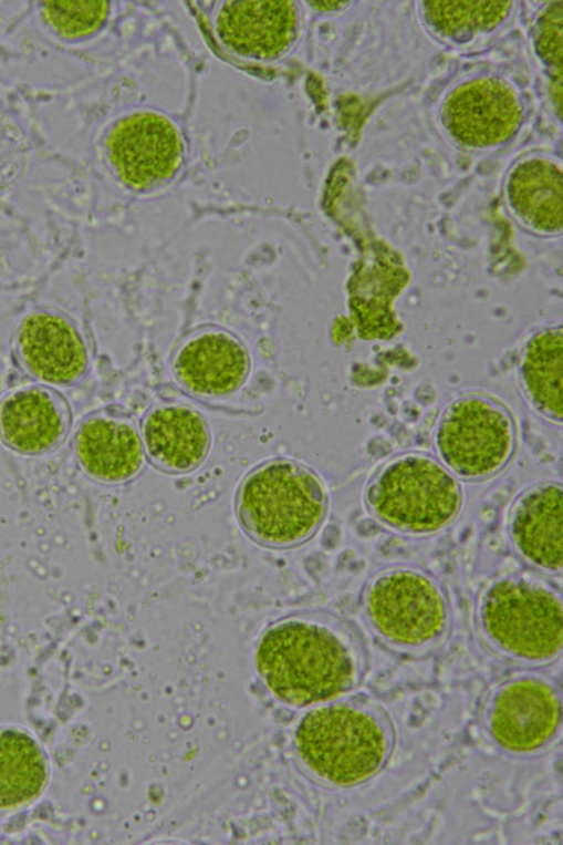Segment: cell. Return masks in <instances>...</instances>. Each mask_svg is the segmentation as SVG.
<instances>
[{"instance_id": "6da1fadb", "label": "cell", "mask_w": 563, "mask_h": 845, "mask_svg": "<svg viewBox=\"0 0 563 845\" xmlns=\"http://www.w3.org/2000/svg\"><path fill=\"white\" fill-rule=\"evenodd\" d=\"M257 668L282 701L304 705L335 697L359 682L365 656L352 629L289 621L269 629L256 655Z\"/></svg>"}, {"instance_id": "7a4b0ae2", "label": "cell", "mask_w": 563, "mask_h": 845, "mask_svg": "<svg viewBox=\"0 0 563 845\" xmlns=\"http://www.w3.org/2000/svg\"><path fill=\"white\" fill-rule=\"evenodd\" d=\"M563 610L557 590L528 571L500 574L480 592L478 622L487 642L515 661L555 658L563 643Z\"/></svg>"}, {"instance_id": "3957f363", "label": "cell", "mask_w": 563, "mask_h": 845, "mask_svg": "<svg viewBox=\"0 0 563 845\" xmlns=\"http://www.w3.org/2000/svg\"><path fill=\"white\" fill-rule=\"evenodd\" d=\"M295 743L301 759L319 777L350 786L383 766L392 732L376 707L340 703L310 711L298 727Z\"/></svg>"}, {"instance_id": "277c9868", "label": "cell", "mask_w": 563, "mask_h": 845, "mask_svg": "<svg viewBox=\"0 0 563 845\" xmlns=\"http://www.w3.org/2000/svg\"><path fill=\"white\" fill-rule=\"evenodd\" d=\"M365 501L384 526L409 536H428L458 516L462 492L456 476L424 453H404L384 463L369 481Z\"/></svg>"}, {"instance_id": "5b68a950", "label": "cell", "mask_w": 563, "mask_h": 845, "mask_svg": "<svg viewBox=\"0 0 563 845\" xmlns=\"http://www.w3.org/2000/svg\"><path fill=\"white\" fill-rule=\"evenodd\" d=\"M237 509L246 530L256 539L288 546L317 529L325 515L326 495L312 471L289 460H275L246 477Z\"/></svg>"}, {"instance_id": "8992f818", "label": "cell", "mask_w": 563, "mask_h": 845, "mask_svg": "<svg viewBox=\"0 0 563 845\" xmlns=\"http://www.w3.org/2000/svg\"><path fill=\"white\" fill-rule=\"evenodd\" d=\"M363 607L375 633L407 652H424L444 636L448 605L439 584L408 565L385 568L368 581Z\"/></svg>"}, {"instance_id": "52a82bcc", "label": "cell", "mask_w": 563, "mask_h": 845, "mask_svg": "<svg viewBox=\"0 0 563 845\" xmlns=\"http://www.w3.org/2000/svg\"><path fill=\"white\" fill-rule=\"evenodd\" d=\"M439 462L453 475L479 481L499 473L515 447L510 412L496 400L467 394L442 411L434 434Z\"/></svg>"}, {"instance_id": "ba28073f", "label": "cell", "mask_w": 563, "mask_h": 845, "mask_svg": "<svg viewBox=\"0 0 563 845\" xmlns=\"http://www.w3.org/2000/svg\"><path fill=\"white\" fill-rule=\"evenodd\" d=\"M12 352L21 370L52 388L80 381L90 362L77 323L54 309H38L20 320L12 336Z\"/></svg>"}, {"instance_id": "9c48e42d", "label": "cell", "mask_w": 563, "mask_h": 845, "mask_svg": "<svg viewBox=\"0 0 563 845\" xmlns=\"http://www.w3.org/2000/svg\"><path fill=\"white\" fill-rule=\"evenodd\" d=\"M106 150L119 179L135 189H147L169 179L183 158L177 127L154 112H138L119 120L108 134Z\"/></svg>"}, {"instance_id": "30bf717a", "label": "cell", "mask_w": 563, "mask_h": 845, "mask_svg": "<svg viewBox=\"0 0 563 845\" xmlns=\"http://www.w3.org/2000/svg\"><path fill=\"white\" fill-rule=\"evenodd\" d=\"M522 107L504 81L479 78L457 86L446 99L444 124L467 146L487 147L507 141L519 127Z\"/></svg>"}, {"instance_id": "8fae6325", "label": "cell", "mask_w": 563, "mask_h": 845, "mask_svg": "<svg viewBox=\"0 0 563 845\" xmlns=\"http://www.w3.org/2000/svg\"><path fill=\"white\" fill-rule=\"evenodd\" d=\"M561 721V702L546 682L525 678L505 683L496 693L488 723L493 739L504 749L533 752L555 734Z\"/></svg>"}, {"instance_id": "7c38bea8", "label": "cell", "mask_w": 563, "mask_h": 845, "mask_svg": "<svg viewBox=\"0 0 563 845\" xmlns=\"http://www.w3.org/2000/svg\"><path fill=\"white\" fill-rule=\"evenodd\" d=\"M563 491L556 482L534 484L514 501L508 530L518 554L532 567L557 574L563 567Z\"/></svg>"}, {"instance_id": "4fadbf2b", "label": "cell", "mask_w": 563, "mask_h": 845, "mask_svg": "<svg viewBox=\"0 0 563 845\" xmlns=\"http://www.w3.org/2000/svg\"><path fill=\"white\" fill-rule=\"evenodd\" d=\"M70 421L66 402L48 387H20L0 401V439L19 453L55 449L67 435Z\"/></svg>"}, {"instance_id": "5bb4252c", "label": "cell", "mask_w": 563, "mask_h": 845, "mask_svg": "<svg viewBox=\"0 0 563 845\" xmlns=\"http://www.w3.org/2000/svg\"><path fill=\"white\" fill-rule=\"evenodd\" d=\"M216 29L220 40L237 54L273 59L295 38L298 9L288 0L227 1Z\"/></svg>"}, {"instance_id": "9a60e30c", "label": "cell", "mask_w": 563, "mask_h": 845, "mask_svg": "<svg viewBox=\"0 0 563 845\" xmlns=\"http://www.w3.org/2000/svg\"><path fill=\"white\" fill-rule=\"evenodd\" d=\"M74 453L92 478L119 483L133 477L143 463V449L135 427L108 414L85 419L74 436Z\"/></svg>"}, {"instance_id": "2e32d148", "label": "cell", "mask_w": 563, "mask_h": 845, "mask_svg": "<svg viewBox=\"0 0 563 845\" xmlns=\"http://www.w3.org/2000/svg\"><path fill=\"white\" fill-rule=\"evenodd\" d=\"M174 369L194 392L221 395L241 384L248 358L242 347L227 334L205 333L180 350Z\"/></svg>"}, {"instance_id": "e0dca14e", "label": "cell", "mask_w": 563, "mask_h": 845, "mask_svg": "<svg viewBox=\"0 0 563 845\" xmlns=\"http://www.w3.org/2000/svg\"><path fill=\"white\" fill-rule=\"evenodd\" d=\"M143 434L152 460L171 471L196 467L209 447L206 422L199 413L185 406L156 409L146 418Z\"/></svg>"}, {"instance_id": "ac0fdd59", "label": "cell", "mask_w": 563, "mask_h": 845, "mask_svg": "<svg viewBox=\"0 0 563 845\" xmlns=\"http://www.w3.org/2000/svg\"><path fill=\"white\" fill-rule=\"evenodd\" d=\"M562 172L545 159H530L511 175L508 194L515 215L533 230L561 231L563 225Z\"/></svg>"}, {"instance_id": "d6986e66", "label": "cell", "mask_w": 563, "mask_h": 845, "mask_svg": "<svg viewBox=\"0 0 563 845\" xmlns=\"http://www.w3.org/2000/svg\"><path fill=\"white\" fill-rule=\"evenodd\" d=\"M562 327H551L526 343L521 365L522 387L531 405L553 423H562Z\"/></svg>"}, {"instance_id": "ffe728a7", "label": "cell", "mask_w": 563, "mask_h": 845, "mask_svg": "<svg viewBox=\"0 0 563 845\" xmlns=\"http://www.w3.org/2000/svg\"><path fill=\"white\" fill-rule=\"evenodd\" d=\"M48 777L44 755L28 734L7 730L0 734V808L35 797Z\"/></svg>"}, {"instance_id": "44dd1931", "label": "cell", "mask_w": 563, "mask_h": 845, "mask_svg": "<svg viewBox=\"0 0 563 845\" xmlns=\"http://www.w3.org/2000/svg\"><path fill=\"white\" fill-rule=\"evenodd\" d=\"M511 1H425L428 21L448 37H461L497 27L508 14Z\"/></svg>"}, {"instance_id": "7402d4cb", "label": "cell", "mask_w": 563, "mask_h": 845, "mask_svg": "<svg viewBox=\"0 0 563 845\" xmlns=\"http://www.w3.org/2000/svg\"><path fill=\"white\" fill-rule=\"evenodd\" d=\"M108 12L106 1H44L46 22L65 38H80L96 31Z\"/></svg>"}, {"instance_id": "603a6c76", "label": "cell", "mask_w": 563, "mask_h": 845, "mask_svg": "<svg viewBox=\"0 0 563 845\" xmlns=\"http://www.w3.org/2000/svg\"><path fill=\"white\" fill-rule=\"evenodd\" d=\"M538 49L549 64L562 71V3L550 8L544 14L538 38Z\"/></svg>"}, {"instance_id": "cb8c5ba5", "label": "cell", "mask_w": 563, "mask_h": 845, "mask_svg": "<svg viewBox=\"0 0 563 845\" xmlns=\"http://www.w3.org/2000/svg\"><path fill=\"white\" fill-rule=\"evenodd\" d=\"M310 3L314 6H324L320 10H332V9H336V8H341L345 6L347 2H338V1L325 2L324 1V2H310Z\"/></svg>"}]
</instances>
